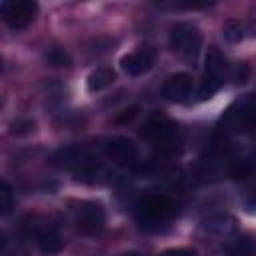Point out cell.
Segmentation results:
<instances>
[{
	"label": "cell",
	"mask_w": 256,
	"mask_h": 256,
	"mask_svg": "<svg viewBox=\"0 0 256 256\" xmlns=\"http://www.w3.org/2000/svg\"><path fill=\"white\" fill-rule=\"evenodd\" d=\"M142 136L152 146H156L160 152H174L180 146V142H182V136H180L178 126L172 120L162 118V116L150 118L146 122L144 130H142Z\"/></svg>",
	"instance_id": "cell-3"
},
{
	"label": "cell",
	"mask_w": 256,
	"mask_h": 256,
	"mask_svg": "<svg viewBox=\"0 0 256 256\" xmlns=\"http://www.w3.org/2000/svg\"><path fill=\"white\" fill-rule=\"evenodd\" d=\"M248 210H250V212H256V194L250 198V202H248Z\"/></svg>",
	"instance_id": "cell-21"
},
{
	"label": "cell",
	"mask_w": 256,
	"mask_h": 256,
	"mask_svg": "<svg viewBox=\"0 0 256 256\" xmlns=\"http://www.w3.org/2000/svg\"><path fill=\"white\" fill-rule=\"evenodd\" d=\"M154 60H156V50L152 46H140L134 52L126 54L120 60V66L128 76H140L154 66Z\"/></svg>",
	"instance_id": "cell-8"
},
{
	"label": "cell",
	"mask_w": 256,
	"mask_h": 256,
	"mask_svg": "<svg viewBox=\"0 0 256 256\" xmlns=\"http://www.w3.org/2000/svg\"><path fill=\"white\" fill-rule=\"evenodd\" d=\"M222 36L232 44L240 42L244 38V24L240 20H226L222 26Z\"/></svg>",
	"instance_id": "cell-13"
},
{
	"label": "cell",
	"mask_w": 256,
	"mask_h": 256,
	"mask_svg": "<svg viewBox=\"0 0 256 256\" xmlns=\"http://www.w3.org/2000/svg\"><path fill=\"white\" fill-rule=\"evenodd\" d=\"M104 154L118 166H128L138 160V146L126 136H114L104 144Z\"/></svg>",
	"instance_id": "cell-7"
},
{
	"label": "cell",
	"mask_w": 256,
	"mask_h": 256,
	"mask_svg": "<svg viewBox=\"0 0 256 256\" xmlns=\"http://www.w3.org/2000/svg\"><path fill=\"white\" fill-rule=\"evenodd\" d=\"M34 120H28V118H22V120H16L14 124H12V134H16V136H22V134H30V132H34Z\"/></svg>",
	"instance_id": "cell-16"
},
{
	"label": "cell",
	"mask_w": 256,
	"mask_h": 256,
	"mask_svg": "<svg viewBox=\"0 0 256 256\" xmlns=\"http://www.w3.org/2000/svg\"><path fill=\"white\" fill-rule=\"evenodd\" d=\"M168 44L178 58L186 62H194L202 48V32L192 22H178L170 30Z\"/></svg>",
	"instance_id": "cell-2"
},
{
	"label": "cell",
	"mask_w": 256,
	"mask_h": 256,
	"mask_svg": "<svg viewBox=\"0 0 256 256\" xmlns=\"http://www.w3.org/2000/svg\"><path fill=\"white\" fill-rule=\"evenodd\" d=\"M122 256H142V254H138V252H126V254H122Z\"/></svg>",
	"instance_id": "cell-22"
},
{
	"label": "cell",
	"mask_w": 256,
	"mask_h": 256,
	"mask_svg": "<svg viewBox=\"0 0 256 256\" xmlns=\"http://www.w3.org/2000/svg\"><path fill=\"white\" fill-rule=\"evenodd\" d=\"M160 256H196L194 252H190V250H176V248H172V250H166V252H162Z\"/></svg>",
	"instance_id": "cell-20"
},
{
	"label": "cell",
	"mask_w": 256,
	"mask_h": 256,
	"mask_svg": "<svg viewBox=\"0 0 256 256\" xmlns=\"http://www.w3.org/2000/svg\"><path fill=\"white\" fill-rule=\"evenodd\" d=\"M192 90H194V82H192V76L186 72L168 76L162 86V94L170 102H186L192 96Z\"/></svg>",
	"instance_id": "cell-9"
},
{
	"label": "cell",
	"mask_w": 256,
	"mask_h": 256,
	"mask_svg": "<svg viewBox=\"0 0 256 256\" xmlns=\"http://www.w3.org/2000/svg\"><path fill=\"white\" fill-rule=\"evenodd\" d=\"M46 62L50 66H54V68H62V66H70L72 64V58H70V54L66 50L54 46V48H50L46 52Z\"/></svg>",
	"instance_id": "cell-14"
},
{
	"label": "cell",
	"mask_w": 256,
	"mask_h": 256,
	"mask_svg": "<svg viewBox=\"0 0 256 256\" xmlns=\"http://www.w3.org/2000/svg\"><path fill=\"white\" fill-rule=\"evenodd\" d=\"M114 80H116L114 70H112V68H108V66H100V68H96V70H92V72L88 74L86 88H88V92H92V94H94V92H100V90L108 88Z\"/></svg>",
	"instance_id": "cell-11"
},
{
	"label": "cell",
	"mask_w": 256,
	"mask_h": 256,
	"mask_svg": "<svg viewBox=\"0 0 256 256\" xmlns=\"http://www.w3.org/2000/svg\"><path fill=\"white\" fill-rule=\"evenodd\" d=\"M72 214H74V224H76V230L84 236H94L98 232H102L104 224H106V212H104V206L100 202H94V200H80V202H74V208H72Z\"/></svg>",
	"instance_id": "cell-5"
},
{
	"label": "cell",
	"mask_w": 256,
	"mask_h": 256,
	"mask_svg": "<svg viewBox=\"0 0 256 256\" xmlns=\"http://www.w3.org/2000/svg\"><path fill=\"white\" fill-rule=\"evenodd\" d=\"M226 76H228L226 58L216 48H210L206 54V68H204V78H202L200 88H198V98L208 100L212 94H216L220 90V86L224 84Z\"/></svg>",
	"instance_id": "cell-4"
},
{
	"label": "cell",
	"mask_w": 256,
	"mask_h": 256,
	"mask_svg": "<svg viewBox=\"0 0 256 256\" xmlns=\"http://www.w3.org/2000/svg\"><path fill=\"white\" fill-rule=\"evenodd\" d=\"M14 204V196H12V188L8 182L0 184V208H2V216H8Z\"/></svg>",
	"instance_id": "cell-15"
},
{
	"label": "cell",
	"mask_w": 256,
	"mask_h": 256,
	"mask_svg": "<svg viewBox=\"0 0 256 256\" xmlns=\"http://www.w3.org/2000/svg\"><path fill=\"white\" fill-rule=\"evenodd\" d=\"M34 238H36V244L40 246V250L46 254H54V252L62 250V246H64V240H62L58 228L50 222L34 226Z\"/></svg>",
	"instance_id": "cell-10"
},
{
	"label": "cell",
	"mask_w": 256,
	"mask_h": 256,
	"mask_svg": "<svg viewBox=\"0 0 256 256\" xmlns=\"http://www.w3.org/2000/svg\"><path fill=\"white\" fill-rule=\"evenodd\" d=\"M248 78H250V68H248L246 64H238V66L234 68V72H232L234 84H244Z\"/></svg>",
	"instance_id": "cell-17"
},
{
	"label": "cell",
	"mask_w": 256,
	"mask_h": 256,
	"mask_svg": "<svg viewBox=\"0 0 256 256\" xmlns=\"http://www.w3.org/2000/svg\"><path fill=\"white\" fill-rule=\"evenodd\" d=\"M244 130L256 136V108H254V110L250 112V116L246 118V122H244Z\"/></svg>",
	"instance_id": "cell-19"
},
{
	"label": "cell",
	"mask_w": 256,
	"mask_h": 256,
	"mask_svg": "<svg viewBox=\"0 0 256 256\" xmlns=\"http://www.w3.org/2000/svg\"><path fill=\"white\" fill-rule=\"evenodd\" d=\"M174 214H176V202L166 194L144 196L136 206L138 224L150 232H158L160 228L168 226Z\"/></svg>",
	"instance_id": "cell-1"
},
{
	"label": "cell",
	"mask_w": 256,
	"mask_h": 256,
	"mask_svg": "<svg viewBox=\"0 0 256 256\" xmlns=\"http://www.w3.org/2000/svg\"><path fill=\"white\" fill-rule=\"evenodd\" d=\"M256 252V242L248 236H242L238 238L230 248H228V254L230 256H254Z\"/></svg>",
	"instance_id": "cell-12"
},
{
	"label": "cell",
	"mask_w": 256,
	"mask_h": 256,
	"mask_svg": "<svg viewBox=\"0 0 256 256\" xmlns=\"http://www.w3.org/2000/svg\"><path fill=\"white\" fill-rule=\"evenodd\" d=\"M0 12H2V18L4 22L12 28V30H24L32 24V20L36 18V12H38V4L32 2V0H14V2H8L4 0L0 4Z\"/></svg>",
	"instance_id": "cell-6"
},
{
	"label": "cell",
	"mask_w": 256,
	"mask_h": 256,
	"mask_svg": "<svg viewBox=\"0 0 256 256\" xmlns=\"http://www.w3.org/2000/svg\"><path fill=\"white\" fill-rule=\"evenodd\" d=\"M136 114H138V108H136V106H132V108H130V110H126L122 116H118V118H116V122H118V124H126V122H132V120L136 118Z\"/></svg>",
	"instance_id": "cell-18"
}]
</instances>
